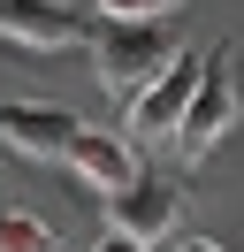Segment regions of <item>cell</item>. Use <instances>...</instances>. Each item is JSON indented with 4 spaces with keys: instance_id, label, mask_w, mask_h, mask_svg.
<instances>
[{
    "instance_id": "obj_1",
    "label": "cell",
    "mask_w": 244,
    "mask_h": 252,
    "mask_svg": "<svg viewBox=\"0 0 244 252\" xmlns=\"http://www.w3.org/2000/svg\"><path fill=\"white\" fill-rule=\"evenodd\" d=\"M168 62H176L168 23H115V31L99 38V54H92V69H99V84H107L115 99H137Z\"/></svg>"
},
{
    "instance_id": "obj_2",
    "label": "cell",
    "mask_w": 244,
    "mask_h": 252,
    "mask_svg": "<svg viewBox=\"0 0 244 252\" xmlns=\"http://www.w3.org/2000/svg\"><path fill=\"white\" fill-rule=\"evenodd\" d=\"M229 54H237V46H214V54H206V77H198L191 115H183V130H176V153H183V160H206L214 145L229 138L237 107H244V92H237V62H229Z\"/></svg>"
},
{
    "instance_id": "obj_3",
    "label": "cell",
    "mask_w": 244,
    "mask_h": 252,
    "mask_svg": "<svg viewBox=\"0 0 244 252\" xmlns=\"http://www.w3.org/2000/svg\"><path fill=\"white\" fill-rule=\"evenodd\" d=\"M198 77H206V62H198V54H176V62H168L160 77H152L145 92L130 99V130H137L145 145H176L183 115H191V92H198Z\"/></svg>"
},
{
    "instance_id": "obj_4",
    "label": "cell",
    "mask_w": 244,
    "mask_h": 252,
    "mask_svg": "<svg viewBox=\"0 0 244 252\" xmlns=\"http://www.w3.org/2000/svg\"><path fill=\"white\" fill-rule=\"evenodd\" d=\"M0 145H8L15 160H69L76 115L54 107V99H8V107H0Z\"/></svg>"
},
{
    "instance_id": "obj_5",
    "label": "cell",
    "mask_w": 244,
    "mask_h": 252,
    "mask_svg": "<svg viewBox=\"0 0 244 252\" xmlns=\"http://www.w3.org/2000/svg\"><path fill=\"white\" fill-rule=\"evenodd\" d=\"M176 214H183V191L168 184V176H130V184L107 199V221L130 237H145V245H168L176 237Z\"/></svg>"
},
{
    "instance_id": "obj_6",
    "label": "cell",
    "mask_w": 244,
    "mask_h": 252,
    "mask_svg": "<svg viewBox=\"0 0 244 252\" xmlns=\"http://www.w3.org/2000/svg\"><path fill=\"white\" fill-rule=\"evenodd\" d=\"M0 38L23 54H61L84 38V16L61 8V0H0Z\"/></svg>"
},
{
    "instance_id": "obj_7",
    "label": "cell",
    "mask_w": 244,
    "mask_h": 252,
    "mask_svg": "<svg viewBox=\"0 0 244 252\" xmlns=\"http://www.w3.org/2000/svg\"><path fill=\"white\" fill-rule=\"evenodd\" d=\"M69 168H76V184H92L99 199H115V191L137 176V160H130V138H115V130H76Z\"/></svg>"
},
{
    "instance_id": "obj_8",
    "label": "cell",
    "mask_w": 244,
    "mask_h": 252,
    "mask_svg": "<svg viewBox=\"0 0 244 252\" xmlns=\"http://www.w3.org/2000/svg\"><path fill=\"white\" fill-rule=\"evenodd\" d=\"M0 252H54V229L23 206H0Z\"/></svg>"
},
{
    "instance_id": "obj_9",
    "label": "cell",
    "mask_w": 244,
    "mask_h": 252,
    "mask_svg": "<svg viewBox=\"0 0 244 252\" xmlns=\"http://www.w3.org/2000/svg\"><path fill=\"white\" fill-rule=\"evenodd\" d=\"M92 8H99L107 23H168L183 0H92Z\"/></svg>"
},
{
    "instance_id": "obj_10",
    "label": "cell",
    "mask_w": 244,
    "mask_h": 252,
    "mask_svg": "<svg viewBox=\"0 0 244 252\" xmlns=\"http://www.w3.org/2000/svg\"><path fill=\"white\" fill-rule=\"evenodd\" d=\"M92 252H160V245H145V237H130V229H115V221H107Z\"/></svg>"
},
{
    "instance_id": "obj_11",
    "label": "cell",
    "mask_w": 244,
    "mask_h": 252,
    "mask_svg": "<svg viewBox=\"0 0 244 252\" xmlns=\"http://www.w3.org/2000/svg\"><path fill=\"white\" fill-rule=\"evenodd\" d=\"M160 252H221V245H214V237H168Z\"/></svg>"
},
{
    "instance_id": "obj_12",
    "label": "cell",
    "mask_w": 244,
    "mask_h": 252,
    "mask_svg": "<svg viewBox=\"0 0 244 252\" xmlns=\"http://www.w3.org/2000/svg\"><path fill=\"white\" fill-rule=\"evenodd\" d=\"M0 153H8V145H0Z\"/></svg>"
}]
</instances>
